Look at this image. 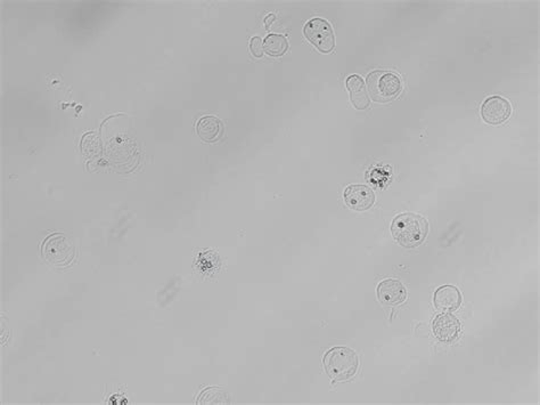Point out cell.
Segmentation results:
<instances>
[{
    "mask_svg": "<svg viewBox=\"0 0 540 405\" xmlns=\"http://www.w3.org/2000/svg\"><path fill=\"white\" fill-rule=\"evenodd\" d=\"M429 224L425 219L416 214H403L393 219L392 236L399 245L405 248L420 246L428 236Z\"/></svg>",
    "mask_w": 540,
    "mask_h": 405,
    "instance_id": "6da1fadb",
    "label": "cell"
},
{
    "mask_svg": "<svg viewBox=\"0 0 540 405\" xmlns=\"http://www.w3.org/2000/svg\"><path fill=\"white\" fill-rule=\"evenodd\" d=\"M358 364L357 355L350 348H332L324 357L326 372L334 380L351 378L357 371Z\"/></svg>",
    "mask_w": 540,
    "mask_h": 405,
    "instance_id": "7a4b0ae2",
    "label": "cell"
},
{
    "mask_svg": "<svg viewBox=\"0 0 540 405\" xmlns=\"http://www.w3.org/2000/svg\"><path fill=\"white\" fill-rule=\"evenodd\" d=\"M367 87L373 101L386 103L399 95L401 80L393 72L373 71L367 77Z\"/></svg>",
    "mask_w": 540,
    "mask_h": 405,
    "instance_id": "3957f363",
    "label": "cell"
},
{
    "mask_svg": "<svg viewBox=\"0 0 540 405\" xmlns=\"http://www.w3.org/2000/svg\"><path fill=\"white\" fill-rule=\"evenodd\" d=\"M43 256L56 268H65L75 258V246L63 233H54L43 242Z\"/></svg>",
    "mask_w": 540,
    "mask_h": 405,
    "instance_id": "277c9868",
    "label": "cell"
},
{
    "mask_svg": "<svg viewBox=\"0 0 540 405\" xmlns=\"http://www.w3.org/2000/svg\"><path fill=\"white\" fill-rule=\"evenodd\" d=\"M305 36L318 51L329 53L335 47V36L331 24L323 19H312L305 26Z\"/></svg>",
    "mask_w": 540,
    "mask_h": 405,
    "instance_id": "5b68a950",
    "label": "cell"
},
{
    "mask_svg": "<svg viewBox=\"0 0 540 405\" xmlns=\"http://www.w3.org/2000/svg\"><path fill=\"white\" fill-rule=\"evenodd\" d=\"M511 104L500 96L488 98L481 107L483 120L490 125L503 124L511 117Z\"/></svg>",
    "mask_w": 540,
    "mask_h": 405,
    "instance_id": "8992f818",
    "label": "cell"
},
{
    "mask_svg": "<svg viewBox=\"0 0 540 405\" xmlns=\"http://www.w3.org/2000/svg\"><path fill=\"white\" fill-rule=\"evenodd\" d=\"M344 201L352 210L365 211L374 204V192L365 185H349L344 191Z\"/></svg>",
    "mask_w": 540,
    "mask_h": 405,
    "instance_id": "52a82bcc",
    "label": "cell"
},
{
    "mask_svg": "<svg viewBox=\"0 0 540 405\" xmlns=\"http://www.w3.org/2000/svg\"><path fill=\"white\" fill-rule=\"evenodd\" d=\"M378 296L383 304L396 306L403 304L406 300L407 290L401 281L388 279L378 285Z\"/></svg>",
    "mask_w": 540,
    "mask_h": 405,
    "instance_id": "ba28073f",
    "label": "cell"
},
{
    "mask_svg": "<svg viewBox=\"0 0 540 405\" xmlns=\"http://www.w3.org/2000/svg\"><path fill=\"white\" fill-rule=\"evenodd\" d=\"M460 325L452 314H441L433 322V332L441 342H452L460 335Z\"/></svg>",
    "mask_w": 540,
    "mask_h": 405,
    "instance_id": "9c48e42d",
    "label": "cell"
},
{
    "mask_svg": "<svg viewBox=\"0 0 540 405\" xmlns=\"http://www.w3.org/2000/svg\"><path fill=\"white\" fill-rule=\"evenodd\" d=\"M196 132L202 141L206 143H215L223 136V122L217 117L206 115L198 120Z\"/></svg>",
    "mask_w": 540,
    "mask_h": 405,
    "instance_id": "30bf717a",
    "label": "cell"
},
{
    "mask_svg": "<svg viewBox=\"0 0 540 405\" xmlns=\"http://www.w3.org/2000/svg\"><path fill=\"white\" fill-rule=\"evenodd\" d=\"M346 87H348L351 102L354 107L357 110H365L369 107V98L366 92V87L364 84V80L359 75H354L346 79Z\"/></svg>",
    "mask_w": 540,
    "mask_h": 405,
    "instance_id": "8fae6325",
    "label": "cell"
},
{
    "mask_svg": "<svg viewBox=\"0 0 540 405\" xmlns=\"http://www.w3.org/2000/svg\"><path fill=\"white\" fill-rule=\"evenodd\" d=\"M435 304L438 308L446 310H455L462 304V296L457 288L452 285H443L439 288L435 295Z\"/></svg>",
    "mask_w": 540,
    "mask_h": 405,
    "instance_id": "7c38bea8",
    "label": "cell"
},
{
    "mask_svg": "<svg viewBox=\"0 0 540 405\" xmlns=\"http://www.w3.org/2000/svg\"><path fill=\"white\" fill-rule=\"evenodd\" d=\"M287 48H289V43L284 36L269 35L263 41L265 52L274 58L283 56Z\"/></svg>",
    "mask_w": 540,
    "mask_h": 405,
    "instance_id": "4fadbf2b",
    "label": "cell"
},
{
    "mask_svg": "<svg viewBox=\"0 0 540 405\" xmlns=\"http://www.w3.org/2000/svg\"><path fill=\"white\" fill-rule=\"evenodd\" d=\"M250 51H251L252 55L255 58H263L265 49H263V43L261 41V38H252L251 43H250Z\"/></svg>",
    "mask_w": 540,
    "mask_h": 405,
    "instance_id": "5bb4252c",
    "label": "cell"
},
{
    "mask_svg": "<svg viewBox=\"0 0 540 405\" xmlns=\"http://www.w3.org/2000/svg\"><path fill=\"white\" fill-rule=\"evenodd\" d=\"M275 20V15L270 14L265 19V24H266L267 29H269V26L272 23V21Z\"/></svg>",
    "mask_w": 540,
    "mask_h": 405,
    "instance_id": "9a60e30c",
    "label": "cell"
}]
</instances>
